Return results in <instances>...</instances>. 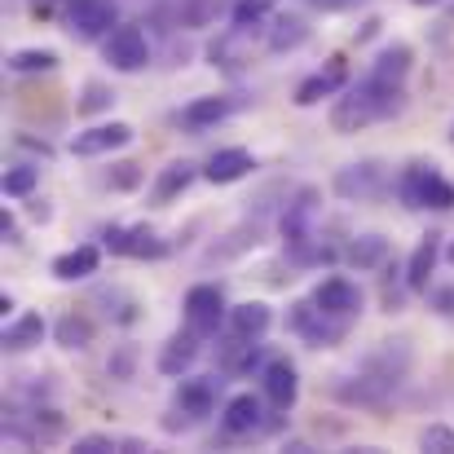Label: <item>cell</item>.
I'll use <instances>...</instances> for the list:
<instances>
[{
	"label": "cell",
	"mask_w": 454,
	"mask_h": 454,
	"mask_svg": "<svg viewBox=\"0 0 454 454\" xmlns=\"http://www.w3.org/2000/svg\"><path fill=\"white\" fill-rule=\"evenodd\" d=\"M194 357H199V335L185 326V331L168 335V344L159 348V371L163 375H185L194 366Z\"/></svg>",
	"instance_id": "17"
},
{
	"label": "cell",
	"mask_w": 454,
	"mask_h": 454,
	"mask_svg": "<svg viewBox=\"0 0 454 454\" xmlns=\"http://www.w3.org/2000/svg\"><path fill=\"white\" fill-rule=\"evenodd\" d=\"M437 256H442V234H424L415 256L406 261V287L411 292H428V278L437 270Z\"/></svg>",
	"instance_id": "18"
},
{
	"label": "cell",
	"mask_w": 454,
	"mask_h": 454,
	"mask_svg": "<svg viewBox=\"0 0 454 454\" xmlns=\"http://www.w3.org/2000/svg\"><path fill=\"white\" fill-rule=\"evenodd\" d=\"M111 102H115V93H106L102 84H89V89H84V98H80V111H84V115H93V111H106Z\"/></svg>",
	"instance_id": "34"
},
{
	"label": "cell",
	"mask_w": 454,
	"mask_h": 454,
	"mask_svg": "<svg viewBox=\"0 0 454 454\" xmlns=\"http://www.w3.org/2000/svg\"><path fill=\"white\" fill-rule=\"evenodd\" d=\"M411 62H415V53H411V44H388L380 58H375V75L380 80H393V84H406V75H411Z\"/></svg>",
	"instance_id": "23"
},
{
	"label": "cell",
	"mask_w": 454,
	"mask_h": 454,
	"mask_svg": "<svg viewBox=\"0 0 454 454\" xmlns=\"http://www.w3.org/2000/svg\"><path fill=\"white\" fill-rule=\"evenodd\" d=\"M133 357H137V353H133V348L124 344V348H120V353H115V357L106 362V371H111L115 380H129V375H133Z\"/></svg>",
	"instance_id": "35"
},
{
	"label": "cell",
	"mask_w": 454,
	"mask_h": 454,
	"mask_svg": "<svg viewBox=\"0 0 454 454\" xmlns=\"http://www.w3.org/2000/svg\"><path fill=\"white\" fill-rule=\"evenodd\" d=\"M261 424H265V406H261V397L239 393V397H230V402H225L221 428H225L230 437H252V433H261Z\"/></svg>",
	"instance_id": "12"
},
{
	"label": "cell",
	"mask_w": 454,
	"mask_h": 454,
	"mask_svg": "<svg viewBox=\"0 0 454 454\" xmlns=\"http://www.w3.org/2000/svg\"><path fill=\"white\" fill-rule=\"evenodd\" d=\"M402 106H406V84L380 80V75L371 71L362 84H353V89L331 106V129H335L340 137H348V133H362V129L375 124V120L402 115Z\"/></svg>",
	"instance_id": "1"
},
{
	"label": "cell",
	"mask_w": 454,
	"mask_h": 454,
	"mask_svg": "<svg viewBox=\"0 0 454 454\" xmlns=\"http://www.w3.org/2000/svg\"><path fill=\"white\" fill-rule=\"evenodd\" d=\"M344 256H348V265H353V270H375V265L388 256V239H384V234H362V239H353V243H348V252H344Z\"/></svg>",
	"instance_id": "25"
},
{
	"label": "cell",
	"mask_w": 454,
	"mask_h": 454,
	"mask_svg": "<svg viewBox=\"0 0 454 454\" xmlns=\"http://www.w3.org/2000/svg\"><path fill=\"white\" fill-rule=\"evenodd\" d=\"M419 446L433 450V454H454V428H446V424L424 428V433H419Z\"/></svg>",
	"instance_id": "31"
},
{
	"label": "cell",
	"mask_w": 454,
	"mask_h": 454,
	"mask_svg": "<svg viewBox=\"0 0 454 454\" xmlns=\"http://www.w3.org/2000/svg\"><path fill=\"white\" fill-rule=\"evenodd\" d=\"M433 309H437L442 317H450V322H454V283H446V287H433Z\"/></svg>",
	"instance_id": "36"
},
{
	"label": "cell",
	"mask_w": 454,
	"mask_h": 454,
	"mask_svg": "<svg viewBox=\"0 0 454 454\" xmlns=\"http://www.w3.org/2000/svg\"><path fill=\"white\" fill-rule=\"evenodd\" d=\"M270 322H274V313H270V304L265 301H243L230 309V317H225V326H230V335L234 340H261L265 331H270Z\"/></svg>",
	"instance_id": "14"
},
{
	"label": "cell",
	"mask_w": 454,
	"mask_h": 454,
	"mask_svg": "<svg viewBox=\"0 0 454 454\" xmlns=\"http://www.w3.org/2000/svg\"><path fill=\"white\" fill-rule=\"evenodd\" d=\"M270 4H274V0H239V4H234V27H256V22L270 13Z\"/></svg>",
	"instance_id": "32"
},
{
	"label": "cell",
	"mask_w": 454,
	"mask_h": 454,
	"mask_svg": "<svg viewBox=\"0 0 454 454\" xmlns=\"http://www.w3.org/2000/svg\"><path fill=\"white\" fill-rule=\"evenodd\" d=\"M142 176H146V172H142V163L124 159V163H115V168H111V176H106V181H111V190H137V185H142Z\"/></svg>",
	"instance_id": "30"
},
{
	"label": "cell",
	"mask_w": 454,
	"mask_h": 454,
	"mask_svg": "<svg viewBox=\"0 0 454 454\" xmlns=\"http://www.w3.org/2000/svg\"><path fill=\"white\" fill-rule=\"evenodd\" d=\"M93 335H98V326H93V317H84V313H62L58 326H53V340H58L62 348H89Z\"/></svg>",
	"instance_id": "21"
},
{
	"label": "cell",
	"mask_w": 454,
	"mask_h": 454,
	"mask_svg": "<svg viewBox=\"0 0 454 454\" xmlns=\"http://www.w3.org/2000/svg\"><path fill=\"white\" fill-rule=\"evenodd\" d=\"M313 304H317L322 313L340 317V322H353V317L362 313V287L348 283V278H326V283L313 287Z\"/></svg>",
	"instance_id": "10"
},
{
	"label": "cell",
	"mask_w": 454,
	"mask_h": 454,
	"mask_svg": "<svg viewBox=\"0 0 454 454\" xmlns=\"http://www.w3.org/2000/svg\"><path fill=\"white\" fill-rule=\"evenodd\" d=\"M317 212H322V203H317V190H296V199L287 203V212H283V239H287V252L296 256V261H317V252H313V234H317Z\"/></svg>",
	"instance_id": "3"
},
{
	"label": "cell",
	"mask_w": 454,
	"mask_h": 454,
	"mask_svg": "<svg viewBox=\"0 0 454 454\" xmlns=\"http://www.w3.org/2000/svg\"><path fill=\"white\" fill-rule=\"evenodd\" d=\"M98 265H102V252L93 247V243H80V247H71V252H62V256H53V278L58 283H80V278H89V274H98Z\"/></svg>",
	"instance_id": "15"
},
{
	"label": "cell",
	"mask_w": 454,
	"mask_h": 454,
	"mask_svg": "<svg viewBox=\"0 0 454 454\" xmlns=\"http://www.w3.org/2000/svg\"><path fill=\"white\" fill-rule=\"evenodd\" d=\"M40 340H44V317H40V313H22L18 322L4 326V348H9V353L35 348Z\"/></svg>",
	"instance_id": "22"
},
{
	"label": "cell",
	"mask_w": 454,
	"mask_h": 454,
	"mask_svg": "<svg viewBox=\"0 0 454 454\" xmlns=\"http://www.w3.org/2000/svg\"><path fill=\"white\" fill-rule=\"evenodd\" d=\"M225 317H230V309H225L221 287L199 283V287H190V292H185V326H190L199 340H212V335L221 331V322H225Z\"/></svg>",
	"instance_id": "4"
},
{
	"label": "cell",
	"mask_w": 454,
	"mask_h": 454,
	"mask_svg": "<svg viewBox=\"0 0 454 454\" xmlns=\"http://www.w3.org/2000/svg\"><path fill=\"white\" fill-rule=\"evenodd\" d=\"M317 9H326V13H340V9H348V4H357V0H313Z\"/></svg>",
	"instance_id": "39"
},
{
	"label": "cell",
	"mask_w": 454,
	"mask_h": 454,
	"mask_svg": "<svg viewBox=\"0 0 454 454\" xmlns=\"http://www.w3.org/2000/svg\"><path fill=\"white\" fill-rule=\"evenodd\" d=\"M194 181V163H185V159H172L163 172H159V181H154V203H172L185 185Z\"/></svg>",
	"instance_id": "24"
},
{
	"label": "cell",
	"mask_w": 454,
	"mask_h": 454,
	"mask_svg": "<svg viewBox=\"0 0 454 454\" xmlns=\"http://www.w3.org/2000/svg\"><path fill=\"white\" fill-rule=\"evenodd\" d=\"M411 4H442V0H411Z\"/></svg>",
	"instance_id": "41"
},
{
	"label": "cell",
	"mask_w": 454,
	"mask_h": 454,
	"mask_svg": "<svg viewBox=\"0 0 454 454\" xmlns=\"http://www.w3.org/2000/svg\"><path fill=\"white\" fill-rule=\"evenodd\" d=\"M384 163H375V159H366V163H348V168H340V176H335V194L340 199H375L380 190H384Z\"/></svg>",
	"instance_id": "11"
},
{
	"label": "cell",
	"mask_w": 454,
	"mask_h": 454,
	"mask_svg": "<svg viewBox=\"0 0 454 454\" xmlns=\"http://www.w3.org/2000/svg\"><path fill=\"white\" fill-rule=\"evenodd\" d=\"M58 67V53L53 49H18L9 53V71L27 75V71H53Z\"/></svg>",
	"instance_id": "28"
},
{
	"label": "cell",
	"mask_w": 454,
	"mask_h": 454,
	"mask_svg": "<svg viewBox=\"0 0 454 454\" xmlns=\"http://www.w3.org/2000/svg\"><path fill=\"white\" fill-rule=\"evenodd\" d=\"M102 239H106V247H111L115 256H124V252H129V230H124V225H111Z\"/></svg>",
	"instance_id": "37"
},
{
	"label": "cell",
	"mask_w": 454,
	"mask_h": 454,
	"mask_svg": "<svg viewBox=\"0 0 454 454\" xmlns=\"http://www.w3.org/2000/svg\"><path fill=\"white\" fill-rule=\"evenodd\" d=\"M261 384H265V402H270L278 415H287V411L296 406V397H301V375H296V366H292L287 357L265 362Z\"/></svg>",
	"instance_id": "9"
},
{
	"label": "cell",
	"mask_w": 454,
	"mask_h": 454,
	"mask_svg": "<svg viewBox=\"0 0 454 454\" xmlns=\"http://www.w3.org/2000/svg\"><path fill=\"white\" fill-rule=\"evenodd\" d=\"M35 181H40V168H27V163L22 168H9L4 172V194L9 199H27L35 190Z\"/></svg>",
	"instance_id": "29"
},
{
	"label": "cell",
	"mask_w": 454,
	"mask_h": 454,
	"mask_svg": "<svg viewBox=\"0 0 454 454\" xmlns=\"http://www.w3.org/2000/svg\"><path fill=\"white\" fill-rule=\"evenodd\" d=\"M397 194L406 207H437V212L454 207V185L437 172V163H406V172L397 176Z\"/></svg>",
	"instance_id": "2"
},
{
	"label": "cell",
	"mask_w": 454,
	"mask_h": 454,
	"mask_svg": "<svg viewBox=\"0 0 454 454\" xmlns=\"http://www.w3.org/2000/svg\"><path fill=\"white\" fill-rule=\"evenodd\" d=\"M344 84H348V67H344V58H331L322 71H313L301 89H296V106H313V102H322V98L340 93Z\"/></svg>",
	"instance_id": "13"
},
{
	"label": "cell",
	"mask_w": 454,
	"mask_h": 454,
	"mask_svg": "<svg viewBox=\"0 0 454 454\" xmlns=\"http://www.w3.org/2000/svg\"><path fill=\"white\" fill-rule=\"evenodd\" d=\"M292 331L304 335L313 348H331L335 340H344V331H348V322H340V317H331V313H322L313 296L301 304H292Z\"/></svg>",
	"instance_id": "7"
},
{
	"label": "cell",
	"mask_w": 454,
	"mask_h": 454,
	"mask_svg": "<svg viewBox=\"0 0 454 454\" xmlns=\"http://www.w3.org/2000/svg\"><path fill=\"white\" fill-rule=\"evenodd\" d=\"M230 111H234V98L212 93V98H194V102L181 111V120H185V129H212V124H221Z\"/></svg>",
	"instance_id": "20"
},
{
	"label": "cell",
	"mask_w": 454,
	"mask_h": 454,
	"mask_svg": "<svg viewBox=\"0 0 454 454\" xmlns=\"http://www.w3.org/2000/svg\"><path fill=\"white\" fill-rule=\"evenodd\" d=\"M304 40H309V27H304L301 18H278V22H274V31H270V49H274V53L301 49Z\"/></svg>",
	"instance_id": "26"
},
{
	"label": "cell",
	"mask_w": 454,
	"mask_h": 454,
	"mask_svg": "<svg viewBox=\"0 0 454 454\" xmlns=\"http://www.w3.org/2000/svg\"><path fill=\"white\" fill-rule=\"evenodd\" d=\"M216 388H221V380L216 375H199V380H181V393H176V406L185 411V415H212V406H216Z\"/></svg>",
	"instance_id": "19"
},
{
	"label": "cell",
	"mask_w": 454,
	"mask_h": 454,
	"mask_svg": "<svg viewBox=\"0 0 454 454\" xmlns=\"http://www.w3.org/2000/svg\"><path fill=\"white\" fill-rule=\"evenodd\" d=\"M252 168H256L252 151H243V146H230V151H216L212 159H207L203 176H207L212 185H230V181H243Z\"/></svg>",
	"instance_id": "16"
},
{
	"label": "cell",
	"mask_w": 454,
	"mask_h": 454,
	"mask_svg": "<svg viewBox=\"0 0 454 454\" xmlns=\"http://www.w3.org/2000/svg\"><path fill=\"white\" fill-rule=\"evenodd\" d=\"M102 53L115 71H142L151 62V44H146V31L133 27V22H120L106 40H102Z\"/></svg>",
	"instance_id": "6"
},
{
	"label": "cell",
	"mask_w": 454,
	"mask_h": 454,
	"mask_svg": "<svg viewBox=\"0 0 454 454\" xmlns=\"http://www.w3.org/2000/svg\"><path fill=\"white\" fill-rule=\"evenodd\" d=\"M133 137H137V133H133V124H124V120H111V124H98V129H84V133H75V137H71V154H80V159H93V154L124 151Z\"/></svg>",
	"instance_id": "8"
},
{
	"label": "cell",
	"mask_w": 454,
	"mask_h": 454,
	"mask_svg": "<svg viewBox=\"0 0 454 454\" xmlns=\"http://www.w3.org/2000/svg\"><path fill=\"white\" fill-rule=\"evenodd\" d=\"M67 22L80 40H106L120 27L115 0H67Z\"/></svg>",
	"instance_id": "5"
},
{
	"label": "cell",
	"mask_w": 454,
	"mask_h": 454,
	"mask_svg": "<svg viewBox=\"0 0 454 454\" xmlns=\"http://www.w3.org/2000/svg\"><path fill=\"white\" fill-rule=\"evenodd\" d=\"M0 234H4L9 243L18 239V225H13V216H9V212H0Z\"/></svg>",
	"instance_id": "38"
},
{
	"label": "cell",
	"mask_w": 454,
	"mask_h": 454,
	"mask_svg": "<svg viewBox=\"0 0 454 454\" xmlns=\"http://www.w3.org/2000/svg\"><path fill=\"white\" fill-rule=\"evenodd\" d=\"M111 450H120V442H115V437H106V433L75 437V454H111Z\"/></svg>",
	"instance_id": "33"
},
{
	"label": "cell",
	"mask_w": 454,
	"mask_h": 454,
	"mask_svg": "<svg viewBox=\"0 0 454 454\" xmlns=\"http://www.w3.org/2000/svg\"><path fill=\"white\" fill-rule=\"evenodd\" d=\"M446 261H450V265H454V239H450V247H446Z\"/></svg>",
	"instance_id": "40"
},
{
	"label": "cell",
	"mask_w": 454,
	"mask_h": 454,
	"mask_svg": "<svg viewBox=\"0 0 454 454\" xmlns=\"http://www.w3.org/2000/svg\"><path fill=\"white\" fill-rule=\"evenodd\" d=\"M168 252V243H159V234H154L151 225H133L129 230V252L124 256H137V261H159Z\"/></svg>",
	"instance_id": "27"
}]
</instances>
